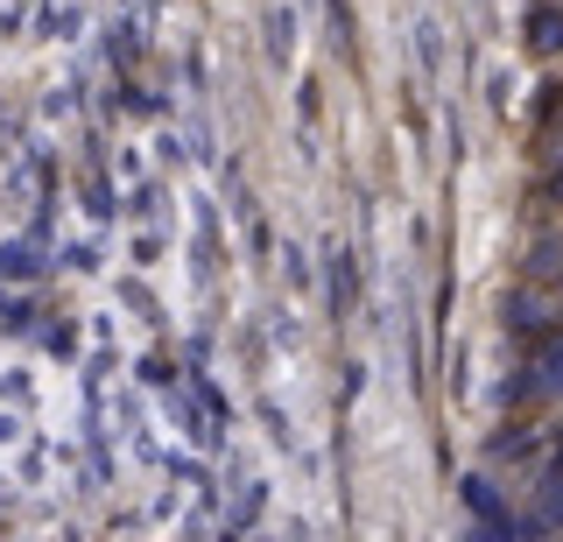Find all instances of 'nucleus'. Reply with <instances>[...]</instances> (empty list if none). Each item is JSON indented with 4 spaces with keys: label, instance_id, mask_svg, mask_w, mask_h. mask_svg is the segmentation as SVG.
<instances>
[{
    "label": "nucleus",
    "instance_id": "1",
    "mask_svg": "<svg viewBox=\"0 0 563 542\" xmlns=\"http://www.w3.org/2000/svg\"><path fill=\"white\" fill-rule=\"evenodd\" d=\"M528 49H536V57H556L563 49V8H550V0L528 8Z\"/></svg>",
    "mask_w": 563,
    "mask_h": 542
},
{
    "label": "nucleus",
    "instance_id": "2",
    "mask_svg": "<svg viewBox=\"0 0 563 542\" xmlns=\"http://www.w3.org/2000/svg\"><path fill=\"white\" fill-rule=\"evenodd\" d=\"M563 521V465H556V479L542 486V507H536V529H556Z\"/></svg>",
    "mask_w": 563,
    "mask_h": 542
},
{
    "label": "nucleus",
    "instance_id": "3",
    "mask_svg": "<svg viewBox=\"0 0 563 542\" xmlns=\"http://www.w3.org/2000/svg\"><path fill=\"white\" fill-rule=\"evenodd\" d=\"M472 507H479V515L493 521V529H515V515H507V507H500V500L486 494V479H472Z\"/></svg>",
    "mask_w": 563,
    "mask_h": 542
},
{
    "label": "nucleus",
    "instance_id": "4",
    "mask_svg": "<svg viewBox=\"0 0 563 542\" xmlns=\"http://www.w3.org/2000/svg\"><path fill=\"white\" fill-rule=\"evenodd\" d=\"M542 388H563V339L542 353Z\"/></svg>",
    "mask_w": 563,
    "mask_h": 542
},
{
    "label": "nucleus",
    "instance_id": "5",
    "mask_svg": "<svg viewBox=\"0 0 563 542\" xmlns=\"http://www.w3.org/2000/svg\"><path fill=\"white\" fill-rule=\"evenodd\" d=\"M550 198H563V163H556V169H550Z\"/></svg>",
    "mask_w": 563,
    "mask_h": 542
},
{
    "label": "nucleus",
    "instance_id": "6",
    "mask_svg": "<svg viewBox=\"0 0 563 542\" xmlns=\"http://www.w3.org/2000/svg\"><path fill=\"white\" fill-rule=\"evenodd\" d=\"M556 465H563V451H556Z\"/></svg>",
    "mask_w": 563,
    "mask_h": 542
}]
</instances>
